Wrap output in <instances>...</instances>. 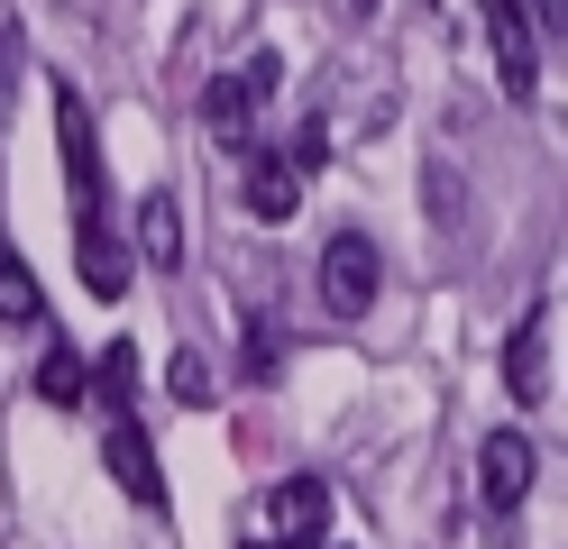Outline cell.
I'll use <instances>...</instances> for the list:
<instances>
[{
  "label": "cell",
  "mask_w": 568,
  "mask_h": 549,
  "mask_svg": "<svg viewBox=\"0 0 568 549\" xmlns=\"http://www.w3.org/2000/svg\"><path fill=\"white\" fill-rule=\"evenodd\" d=\"M129 385H138V348H129V339H111V348H101V366H92V403H111V413H120Z\"/></svg>",
  "instance_id": "13"
},
{
  "label": "cell",
  "mask_w": 568,
  "mask_h": 549,
  "mask_svg": "<svg viewBox=\"0 0 568 549\" xmlns=\"http://www.w3.org/2000/svg\"><path fill=\"white\" fill-rule=\"evenodd\" d=\"M322 312H331V321H367V312H376V247H367L358 230H339V238L322 247Z\"/></svg>",
  "instance_id": "4"
},
{
  "label": "cell",
  "mask_w": 568,
  "mask_h": 549,
  "mask_svg": "<svg viewBox=\"0 0 568 549\" xmlns=\"http://www.w3.org/2000/svg\"><path fill=\"white\" fill-rule=\"evenodd\" d=\"M322 522H331V486H322V476H284V486L266 495L257 549H312V540H322Z\"/></svg>",
  "instance_id": "5"
},
{
  "label": "cell",
  "mask_w": 568,
  "mask_h": 549,
  "mask_svg": "<svg viewBox=\"0 0 568 549\" xmlns=\"http://www.w3.org/2000/svg\"><path fill=\"white\" fill-rule=\"evenodd\" d=\"M38 394H47V403H64V413H74V403L92 394V366H83L74 348H47V366H38Z\"/></svg>",
  "instance_id": "11"
},
{
  "label": "cell",
  "mask_w": 568,
  "mask_h": 549,
  "mask_svg": "<svg viewBox=\"0 0 568 549\" xmlns=\"http://www.w3.org/2000/svg\"><path fill=\"white\" fill-rule=\"evenodd\" d=\"M432 211H440V220L458 211V174H449V165H432Z\"/></svg>",
  "instance_id": "17"
},
{
  "label": "cell",
  "mask_w": 568,
  "mask_h": 549,
  "mask_svg": "<svg viewBox=\"0 0 568 549\" xmlns=\"http://www.w3.org/2000/svg\"><path fill=\"white\" fill-rule=\"evenodd\" d=\"M358 10H376V0H358Z\"/></svg>",
  "instance_id": "18"
},
{
  "label": "cell",
  "mask_w": 568,
  "mask_h": 549,
  "mask_svg": "<svg viewBox=\"0 0 568 549\" xmlns=\"http://www.w3.org/2000/svg\"><path fill=\"white\" fill-rule=\"evenodd\" d=\"M275 73H284L275 55H247L239 73H221V83L202 92V129L221 138V146H247V129H257V101L275 92Z\"/></svg>",
  "instance_id": "2"
},
{
  "label": "cell",
  "mask_w": 568,
  "mask_h": 549,
  "mask_svg": "<svg viewBox=\"0 0 568 549\" xmlns=\"http://www.w3.org/2000/svg\"><path fill=\"white\" fill-rule=\"evenodd\" d=\"M165 385H174V403H211V366H202V357H174Z\"/></svg>",
  "instance_id": "14"
},
{
  "label": "cell",
  "mask_w": 568,
  "mask_h": 549,
  "mask_svg": "<svg viewBox=\"0 0 568 549\" xmlns=\"http://www.w3.org/2000/svg\"><path fill=\"white\" fill-rule=\"evenodd\" d=\"M47 312V293H38V275H28V256L0 238V321H38Z\"/></svg>",
  "instance_id": "10"
},
{
  "label": "cell",
  "mask_w": 568,
  "mask_h": 549,
  "mask_svg": "<svg viewBox=\"0 0 568 549\" xmlns=\"http://www.w3.org/2000/svg\"><path fill=\"white\" fill-rule=\"evenodd\" d=\"M294 202H303L294 156H247V211L257 220H294Z\"/></svg>",
  "instance_id": "8"
},
{
  "label": "cell",
  "mask_w": 568,
  "mask_h": 549,
  "mask_svg": "<svg viewBox=\"0 0 568 549\" xmlns=\"http://www.w3.org/2000/svg\"><path fill=\"white\" fill-rule=\"evenodd\" d=\"M247 376H275V321H257V339H247Z\"/></svg>",
  "instance_id": "16"
},
{
  "label": "cell",
  "mask_w": 568,
  "mask_h": 549,
  "mask_svg": "<svg viewBox=\"0 0 568 549\" xmlns=\"http://www.w3.org/2000/svg\"><path fill=\"white\" fill-rule=\"evenodd\" d=\"M138 247L156 256V275H165V266H184V211H174L165 193H148V202H138Z\"/></svg>",
  "instance_id": "9"
},
{
  "label": "cell",
  "mask_w": 568,
  "mask_h": 549,
  "mask_svg": "<svg viewBox=\"0 0 568 549\" xmlns=\"http://www.w3.org/2000/svg\"><path fill=\"white\" fill-rule=\"evenodd\" d=\"M74 266L92 284V303H120L129 293V238L120 230H74Z\"/></svg>",
  "instance_id": "7"
},
{
  "label": "cell",
  "mask_w": 568,
  "mask_h": 549,
  "mask_svg": "<svg viewBox=\"0 0 568 549\" xmlns=\"http://www.w3.org/2000/svg\"><path fill=\"white\" fill-rule=\"evenodd\" d=\"M541 376H550V366H541V329H514V339H505V385L523 403H541Z\"/></svg>",
  "instance_id": "12"
},
{
  "label": "cell",
  "mask_w": 568,
  "mask_h": 549,
  "mask_svg": "<svg viewBox=\"0 0 568 549\" xmlns=\"http://www.w3.org/2000/svg\"><path fill=\"white\" fill-rule=\"evenodd\" d=\"M531 476H541L531 439H523V430H486V449H477V495H486V522H495V531H505L514 512H523Z\"/></svg>",
  "instance_id": "1"
},
{
  "label": "cell",
  "mask_w": 568,
  "mask_h": 549,
  "mask_svg": "<svg viewBox=\"0 0 568 549\" xmlns=\"http://www.w3.org/2000/svg\"><path fill=\"white\" fill-rule=\"evenodd\" d=\"M284 156H294V174H312V165H322V156H331V138H322V120H303V138L284 146Z\"/></svg>",
  "instance_id": "15"
},
{
  "label": "cell",
  "mask_w": 568,
  "mask_h": 549,
  "mask_svg": "<svg viewBox=\"0 0 568 549\" xmlns=\"http://www.w3.org/2000/svg\"><path fill=\"white\" fill-rule=\"evenodd\" d=\"M101 467L120 476V495H129V504H165V476H156V449H148V430H138L129 413H111V430H101Z\"/></svg>",
  "instance_id": "6"
},
{
  "label": "cell",
  "mask_w": 568,
  "mask_h": 549,
  "mask_svg": "<svg viewBox=\"0 0 568 549\" xmlns=\"http://www.w3.org/2000/svg\"><path fill=\"white\" fill-rule=\"evenodd\" d=\"M486 47H495V83H505V101L541 92V37H531L523 0H486Z\"/></svg>",
  "instance_id": "3"
}]
</instances>
